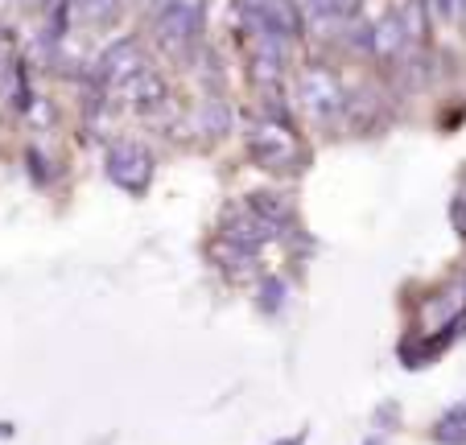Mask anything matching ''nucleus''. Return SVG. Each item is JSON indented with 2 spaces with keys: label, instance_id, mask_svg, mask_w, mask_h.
<instances>
[{
  "label": "nucleus",
  "instance_id": "obj_1",
  "mask_svg": "<svg viewBox=\"0 0 466 445\" xmlns=\"http://www.w3.org/2000/svg\"><path fill=\"white\" fill-rule=\"evenodd\" d=\"M298 99L318 124H330L347 112V91L326 66H306L298 75Z\"/></svg>",
  "mask_w": 466,
  "mask_h": 445
},
{
  "label": "nucleus",
  "instance_id": "obj_2",
  "mask_svg": "<svg viewBox=\"0 0 466 445\" xmlns=\"http://www.w3.org/2000/svg\"><path fill=\"white\" fill-rule=\"evenodd\" d=\"M203 25V0H161L157 5V37L166 50L186 54Z\"/></svg>",
  "mask_w": 466,
  "mask_h": 445
},
{
  "label": "nucleus",
  "instance_id": "obj_3",
  "mask_svg": "<svg viewBox=\"0 0 466 445\" xmlns=\"http://www.w3.org/2000/svg\"><path fill=\"white\" fill-rule=\"evenodd\" d=\"M107 177L124 190H145L153 177V157L141 145H116L107 153Z\"/></svg>",
  "mask_w": 466,
  "mask_h": 445
},
{
  "label": "nucleus",
  "instance_id": "obj_4",
  "mask_svg": "<svg viewBox=\"0 0 466 445\" xmlns=\"http://www.w3.org/2000/svg\"><path fill=\"white\" fill-rule=\"evenodd\" d=\"M252 148H256V157L273 169L298 166V145H293V137L285 128H277V124H260V128L252 132Z\"/></svg>",
  "mask_w": 466,
  "mask_h": 445
},
{
  "label": "nucleus",
  "instance_id": "obj_5",
  "mask_svg": "<svg viewBox=\"0 0 466 445\" xmlns=\"http://www.w3.org/2000/svg\"><path fill=\"white\" fill-rule=\"evenodd\" d=\"M145 70V54L141 46H132V42H116L112 50L99 58V75H104L107 87H124V83L132 79V75H141Z\"/></svg>",
  "mask_w": 466,
  "mask_h": 445
},
{
  "label": "nucleus",
  "instance_id": "obj_6",
  "mask_svg": "<svg viewBox=\"0 0 466 445\" xmlns=\"http://www.w3.org/2000/svg\"><path fill=\"white\" fill-rule=\"evenodd\" d=\"M413 37H417V29L405 25L400 13H388L380 25H371V54H376V58H400V50H405Z\"/></svg>",
  "mask_w": 466,
  "mask_h": 445
},
{
  "label": "nucleus",
  "instance_id": "obj_7",
  "mask_svg": "<svg viewBox=\"0 0 466 445\" xmlns=\"http://www.w3.org/2000/svg\"><path fill=\"white\" fill-rule=\"evenodd\" d=\"M223 231H228L231 244H244V248H256V244H264V239H277V231L268 228V223H264L252 207L228 215V228H223Z\"/></svg>",
  "mask_w": 466,
  "mask_h": 445
},
{
  "label": "nucleus",
  "instance_id": "obj_8",
  "mask_svg": "<svg viewBox=\"0 0 466 445\" xmlns=\"http://www.w3.org/2000/svg\"><path fill=\"white\" fill-rule=\"evenodd\" d=\"M120 91H124V104L128 107H153L166 99V83H161V75L153 66H145L141 75H132Z\"/></svg>",
  "mask_w": 466,
  "mask_h": 445
},
{
  "label": "nucleus",
  "instance_id": "obj_9",
  "mask_svg": "<svg viewBox=\"0 0 466 445\" xmlns=\"http://www.w3.org/2000/svg\"><path fill=\"white\" fill-rule=\"evenodd\" d=\"M219 260L228 264V272H231V277H239V280L252 277V272H256V256H252V248L231 244V239H228V244H219Z\"/></svg>",
  "mask_w": 466,
  "mask_h": 445
},
{
  "label": "nucleus",
  "instance_id": "obj_10",
  "mask_svg": "<svg viewBox=\"0 0 466 445\" xmlns=\"http://www.w3.org/2000/svg\"><path fill=\"white\" fill-rule=\"evenodd\" d=\"M198 120H203V128L211 132V137H219V132H228L231 112H228V107H219V104H211V107H203V116H198Z\"/></svg>",
  "mask_w": 466,
  "mask_h": 445
},
{
  "label": "nucleus",
  "instance_id": "obj_11",
  "mask_svg": "<svg viewBox=\"0 0 466 445\" xmlns=\"http://www.w3.org/2000/svg\"><path fill=\"white\" fill-rule=\"evenodd\" d=\"M347 5H351V0H314V13L318 17H343Z\"/></svg>",
  "mask_w": 466,
  "mask_h": 445
},
{
  "label": "nucleus",
  "instance_id": "obj_12",
  "mask_svg": "<svg viewBox=\"0 0 466 445\" xmlns=\"http://www.w3.org/2000/svg\"><path fill=\"white\" fill-rule=\"evenodd\" d=\"M116 5H120V0H83V13H87V17H107Z\"/></svg>",
  "mask_w": 466,
  "mask_h": 445
}]
</instances>
